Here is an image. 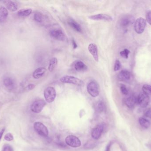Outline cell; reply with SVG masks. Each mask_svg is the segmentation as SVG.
Returning a JSON list of instances; mask_svg holds the SVG:
<instances>
[{
    "label": "cell",
    "instance_id": "6da1fadb",
    "mask_svg": "<svg viewBox=\"0 0 151 151\" xmlns=\"http://www.w3.org/2000/svg\"><path fill=\"white\" fill-rule=\"evenodd\" d=\"M50 35L55 40L59 41L65 42L67 40V37L62 29L55 28L51 29L49 32Z\"/></svg>",
    "mask_w": 151,
    "mask_h": 151
},
{
    "label": "cell",
    "instance_id": "7a4b0ae2",
    "mask_svg": "<svg viewBox=\"0 0 151 151\" xmlns=\"http://www.w3.org/2000/svg\"><path fill=\"white\" fill-rule=\"evenodd\" d=\"M87 91L92 97H96L100 93V87L99 84L95 81H91L87 85Z\"/></svg>",
    "mask_w": 151,
    "mask_h": 151
},
{
    "label": "cell",
    "instance_id": "3957f363",
    "mask_svg": "<svg viewBox=\"0 0 151 151\" xmlns=\"http://www.w3.org/2000/svg\"><path fill=\"white\" fill-rule=\"evenodd\" d=\"M60 82L62 83L74 84L77 86H83L84 82L81 79L70 75H65L61 78Z\"/></svg>",
    "mask_w": 151,
    "mask_h": 151
},
{
    "label": "cell",
    "instance_id": "277c9868",
    "mask_svg": "<svg viewBox=\"0 0 151 151\" xmlns=\"http://www.w3.org/2000/svg\"><path fill=\"white\" fill-rule=\"evenodd\" d=\"M44 96L45 100L48 103L54 102L56 97V91L55 88L52 87L46 88L44 90Z\"/></svg>",
    "mask_w": 151,
    "mask_h": 151
},
{
    "label": "cell",
    "instance_id": "5b68a950",
    "mask_svg": "<svg viewBox=\"0 0 151 151\" xmlns=\"http://www.w3.org/2000/svg\"><path fill=\"white\" fill-rule=\"evenodd\" d=\"M35 130L40 135L44 137L48 136L49 132L47 127L40 122H36L34 124Z\"/></svg>",
    "mask_w": 151,
    "mask_h": 151
},
{
    "label": "cell",
    "instance_id": "8992f818",
    "mask_svg": "<svg viewBox=\"0 0 151 151\" xmlns=\"http://www.w3.org/2000/svg\"><path fill=\"white\" fill-rule=\"evenodd\" d=\"M46 105V103L44 100H36L31 105V111L35 113H40L43 110Z\"/></svg>",
    "mask_w": 151,
    "mask_h": 151
},
{
    "label": "cell",
    "instance_id": "52a82bcc",
    "mask_svg": "<svg viewBox=\"0 0 151 151\" xmlns=\"http://www.w3.org/2000/svg\"><path fill=\"white\" fill-rule=\"evenodd\" d=\"M146 26V20L143 18L139 17L135 22V30L137 33H142L144 31Z\"/></svg>",
    "mask_w": 151,
    "mask_h": 151
},
{
    "label": "cell",
    "instance_id": "ba28073f",
    "mask_svg": "<svg viewBox=\"0 0 151 151\" xmlns=\"http://www.w3.org/2000/svg\"><path fill=\"white\" fill-rule=\"evenodd\" d=\"M65 142L68 145L73 148H78L80 147L81 144L80 139L74 135L67 136L65 138Z\"/></svg>",
    "mask_w": 151,
    "mask_h": 151
},
{
    "label": "cell",
    "instance_id": "9c48e42d",
    "mask_svg": "<svg viewBox=\"0 0 151 151\" xmlns=\"http://www.w3.org/2000/svg\"><path fill=\"white\" fill-rule=\"evenodd\" d=\"M137 103L142 108L147 107L150 103L149 96L145 93H141L137 97Z\"/></svg>",
    "mask_w": 151,
    "mask_h": 151
},
{
    "label": "cell",
    "instance_id": "30bf717a",
    "mask_svg": "<svg viewBox=\"0 0 151 151\" xmlns=\"http://www.w3.org/2000/svg\"><path fill=\"white\" fill-rule=\"evenodd\" d=\"M3 84L9 90H12L16 87V82L14 79L9 76H6L3 79Z\"/></svg>",
    "mask_w": 151,
    "mask_h": 151
},
{
    "label": "cell",
    "instance_id": "8fae6325",
    "mask_svg": "<svg viewBox=\"0 0 151 151\" xmlns=\"http://www.w3.org/2000/svg\"><path fill=\"white\" fill-rule=\"evenodd\" d=\"M90 19L93 20H104L106 21H111L113 20V18L111 16L105 13H99V14H95L91 15L88 17Z\"/></svg>",
    "mask_w": 151,
    "mask_h": 151
},
{
    "label": "cell",
    "instance_id": "7c38bea8",
    "mask_svg": "<svg viewBox=\"0 0 151 151\" xmlns=\"http://www.w3.org/2000/svg\"><path fill=\"white\" fill-rule=\"evenodd\" d=\"M134 19L131 15L123 16L120 20V25L123 27H127L134 24Z\"/></svg>",
    "mask_w": 151,
    "mask_h": 151
},
{
    "label": "cell",
    "instance_id": "4fadbf2b",
    "mask_svg": "<svg viewBox=\"0 0 151 151\" xmlns=\"http://www.w3.org/2000/svg\"><path fill=\"white\" fill-rule=\"evenodd\" d=\"M72 66L76 72H83L88 70V66L81 60H76L72 64Z\"/></svg>",
    "mask_w": 151,
    "mask_h": 151
},
{
    "label": "cell",
    "instance_id": "5bb4252c",
    "mask_svg": "<svg viewBox=\"0 0 151 151\" xmlns=\"http://www.w3.org/2000/svg\"><path fill=\"white\" fill-rule=\"evenodd\" d=\"M104 130V126L103 124H99L93 129L91 132V137L93 139L98 140L101 136Z\"/></svg>",
    "mask_w": 151,
    "mask_h": 151
},
{
    "label": "cell",
    "instance_id": "9a60e30c",
    "mask_svg": "<svg viewBox=\"0 0 151 151\" xmlns=\"http://www.w3.org/2000/svg\"><path fill=\"white\" fill-rule=\"evenodd\" d=\"M88 50L91 56L96 62H98L99 60L98 54V48L96 44L94 43H91L88 46Z\"/></svg>",
    "mask_w": 151,
    "mask_h": 151
},
{
    "label": "cell",
    "instance_id": "2e32d148",
    "mask_svg": "<svg viewBox=\"0 0 151 151\" xmlns=\"http://www.w3.org/2000/svg\"><path fill=\"white\" fill-rule=\"evenodd\" d=\"M118 78L121 81H128L131 79V74L127 70H122L118 74Z\"/></svg>",
    "mask_w": 151,
    "mask_h": 151
},
{
    "label": "cell",
    "instance_id": "e0dca14e",
    "mask_svg": "<svg viewBox=\"0 0 151 151\" xmlns=\"http://www.w3.org/2000/svg\"><path fill=\"white\" fill-rule=\"evenodd\" d=\"M68 23L69 25L76 32L78 33H82V28L81 25L73 19H69Z\"/></svg>",
    "mask_w": 151,
    "mask_h": 151
},
{
    "label": "cell",
    "instance_id": "ac0fdd59",
    "mask_svg": "<svg viewBox=\"0 0 151 151\" xmlns=\"http://www.w3.org/2000/svg\"><path fill=\"white\" fill-rule=\"evenodd\" d=\"M137 103V99L134 96L129 95L125 99V103L128 107L132 108Z\"/></svg>",
    "mask_w": 151,
    "mask_h": 151
},
{
    "label": "cell",
    "instance_id": "d6986e66",
    "mask_svg": "<svg viewBox=\"0 0 151 151\" xmlns=\"http://www.w3.org/2000/svg\"><path fill=\"white\" fill-rule=\"evenodd\" d=\"M47 72V69L44 67H39L35 70L33 73L32 76L35 79H39L45 74Z\"/></svg>",
    "mask_w": 151,
    "mask_h": 151
},
{
    "label": "cell",
    "instance_id": "ffe728a7",
    "mask_svg": "<svg viewBox=\"0 0 151 151\" xmlns=\"http://www.w3.org/2000/svg\"><path fill=\"white\" fill-rule=\"evenodd\" d=\"M7 9L11 12H15L18 9V6L17 3L12 1H4Z\"/></svg>",
    "mask_w": 151,
    "mask_h": 151
},
{
    "label": "cell",
    "instance_id": "44dd1931",
    "mask_svg": "<svg viewBox=\"0 0 151 151\" xmlns=\"http://www.w3.org/2000/svg\"><path fill=\"white\" fill-rule=\"evenodd\" d=\"M9 16L8 10L5 7H0V23H4L6 21Z\"/></svg>",
    "mask_w": 151,
    "mask_h": 151
},
{
    "label": "cell",
    "instance_id": "7402d4cb",
    "mask_svg": "<svg viewBox=\"0 0 151 151\" xmlns=\"http://www.w3.org/2000/svg\"><path fill=\"white\" fill-rule=\"evenodd\" d=\"M58 64V60L56 58L53 57L51 58L50 60L49 64V71L50 72H53L57 67Z\"/></svg>",
    "mask_w": 151,
    "mask_h": 151
},
{
    "label": "cell",
    "instance_id": "603a6c76",
    "mask_svg": "<svg viewBox=\"0 0 151 151\" xmlns=\"http://www.w3.org/2000/svg\"><path fill=\"white\" fill-rule=\"evenodd\" d=\"M32 11L31 9H22L18 12L17 14L19 17H28L32 13Z\"/></svg>",
    "mask_w": 151,
    "mask_h": 151
},
{
    "label": "cell",
    "instance_id": "cb8c5ba5",
    "mask_svg": "<svg viewBox=\"0 0 151 151\" xmlns=\"http://www.w3.org/2000/svg\"><path fill=\"white\" fill-rule=\"evenodd\" d=\"M139 122L140 125L144 128L147 129L150 126V121L145 118H140L139 119Z\"/></svg>",
    "mask_w": 151,
    "mask_h": 151
},
{
    "label": "cell",
    "instance_id": "d4e9b609",
    "mask_svg": "<svg viewBox=\"0 0 151 151\" xmlns=\"http://www.w3.org/2000/svg\"><path fill=\"white\" fill-rule=\"evenodd\" d=\"M35 20L38 23H42L44 20V17L43 14L40 12H36L34 16Z\"/></svg>",
    "mask_w": 151,
    "mask_h": 151
},
{
    "label": "cell",
    "instance_id": "484cf974",
    "mask_svg": "<svg viewBox=\"0 0 151 151\" xmlns=\"http://www.w3.org/2000/svg\"><path fill=\"white\" fill-rule=\"evenodd\" d=\"M142 90L145 94L149 96L151 95V86L146 84L144 85L142 87Z\"/></svg>",
    "mask_w": 151,
    "mask_h": 151
},
{
    "label": "cell",
    "instance_id": "4316f807",
    "mask_svg": "<svg viewBox=\"0 0 151 151\" xmlns=\"http://www.w3.org/2000/svg\"><path fill=\"white\" fill-rule=\"evenodd\" d=\"M106 108L105 105L103 101H100L98 103L97 109L99 112H102L104 111Z\"/></svg>",
    "mask_w": 151,
    "mask_h": 151
},
{
    "label": "cell",
    "instance_id": "83f0119b",
    "mask_svg": "<svg viewBox=\"0 0 151 151\" xmlns=\"http://www.w3.org/2000/svg\"><path fill=\"white\" fill-rule=\"evenodd\" d=\"M130 51L127 49H125L124 50L120 52V55L122 57L125 59L128 58Z\"/></svg>",
    "mask_w": 151,
    "mask_h": 151
},
{
    "label": "cell",
    "instance_id": "f1b7e54d",
    "mask_svg": "<svg viewBox=\"0 0 151 151\" xmlns=\"http://www.w3.org/2000/svg\"><path fill=\"white\" fill-rule=\"evenodd\" d=\"M120 88L122 93L123 95H127L128 94V90L127 88V87L124 84H121Z\"/></svg>",
    "mask_w": 151,
    "mask_h": 151
},
{
    "label": "cell",
    "instance_id": "f546056e",
    "mask_svg": "<svg viewBox=\"0 0 151 151\" xmlns=\"http://www.w3.org/2000/svg\"><path fill=\"white\" fill-rule=\"evenodd\" d=\"M121 64L119 60H116L115 61L114 66V71L115 72L119 71L121 67Z\"/></svg>",
    "mask_w": 151,
    "mask_h": 151
},
{
    "label": "cell",
    "instance_id": "4dcf8cb0",
    "mask_svg": "<svg viewBox=\"0 0 151 151\" xmlns=\"http://www.w3.org/2000/svg\"><path fill=\"white\" fill-rule=\"evenodd\" d=\"M4 139L8 142H11L13 141L14 138H13V135L11 133H8L4 136Z\"/></svg>",
    "mask_w": 151,
    "mask_h": 151
},
{
    "label": "cell",
    "instance_id": "1f68e13d",
    "mask_svg": "<svg viewBox=\"0 0 151 151\" xmlns=\"http://www.w3.org/2000/svg\"><path fill=\"white\" fill-rule=\"evenodd\" d=\"M2 151H14V150L11 145L6 144L4 145Z\"/></svg>",
    "mask_w": 151,
    "mask_h": 151
},
{
    "label": "cell",
    "instance_id": "d6a6232c",
    "mask_svg": "<svg viewBox=\"0 0 151 151\" xmlns=\"http://www.w3.org/2000/svg\"><path fill=\"white\" fill-rule=\"evenodd\" d=\"M144 115L147 118L151 119V109H147L145 111Z\"/></svg>",
    "mask_w": 151,
    "mask_h": 151
},
{
    "label": "cell",
    "instance_id": "836d02e7",
    "mask_svg": "<svg viewBox=\"0 0 151 151\" xmlns=\"http://www.w3.org/2000/svg\"><path fill=\"white\" fill-rule=\"evenodd\" d=\"M146 20L149 24L151 25V11L148 12L146 15Z\"/></svg>",
    "mask_w": 151,
    "mask_h": 151
},
{
    "label": "cell",
    "instance_id": "e575fe53",
    "mask_svg": "<svg viewBox=\"0 0 151 151\" xmlns=\"http://www.w3.org/2000/svg\"><path fill=\"white\" fill-rule=\"evenodd\" d=\"M35 87V85L34 84H30L26 87V88L28 90H31L33 89Z\"/></svg>",
    "mask_w": 151,
    "mask_h": 151
},
{
    "label": "cell",
    "instance_id": "d590c367",
    "mask_svg": "<svg viewBox=\"0 0 151 151\" xmlns=\"http://www.w3.org/2000/svg\"><path fill=\"white\" fill-rule=\"evenodd\" d=\"M5 128L4 127L0 129V141H1V139L3 135L4 131H5Z\"/></svg>",
    "mask_w": 151,
    "mask_h": 151
},
{
    "label": "cell",
    "instance_id": "8d00e7d4",
    "mask_svg": "<svg viewBox=\"0 0 151 151\" xmlns=\"http://www.w3.org/2000/svg\"><path fill=\"white\" fill-rule=\"evenodd\" d=\"M72 44L73 46V49H76L77 48V45L76 44V42L75 41L74 39H73Z\"/></svg>",
    "mask_w": 151,
    "mask_h": 151
}]
</instances>
